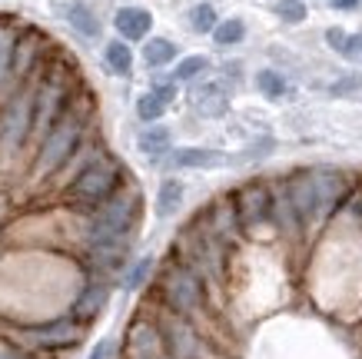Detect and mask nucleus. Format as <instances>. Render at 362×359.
Wrapping results in <instances>:
<instances>
[{
	"label": "nucleus",
	"instance_id": "11",
	"mask_svg": "<svg viewBox=\"0 0 362 359\" xmlns=\"http://www.w3.org/2000/svg\"><path fill=\"white\" fill-rule=\"evenodd\" d=\"M286 200H289V207H293V213H296V220L303 223V227H309V223H316L319 213H316V190H313V176H309V170H296V173L286 176Z\"/></svg>",
	"mask_w": 362,
	"mask_h": 359
},
{
	"label": "nucleus",
	"instance_id": "15",
	"mask_svg": "<svg viewBox=\"0 0 362 359\" xmlns=\"http://www.w3.org/2000/svg\"><path fill=\"white\" fill-rule=\"evenodd\" d=\"M27 333H30V339L37 346H44V349H64V346H74L80 339V326L74 319H57V323L27 329Z\"/></svg>",
	"mask_w": 362,
	"mask_h": 359
},
{
	"label": "nucleus",
	"instance_id": "26",
	"mask_svg": "<svg viewBox=\"0 0 362 359\" xmlns=\"http://www.w3.org/2000/svg\"><path fill=\"white\" fill-rule=\"evenodd\" d=\"M209 33H213V40H216L220 47H233L246 37V23L236 21V17H230V21H216V27H213Z\"/></svg>",
	"mask_w": 362,
	"mask_h": 359
},
{
	"label": "nucleus",
	"instance_id": "23",
	"mask_svg": "<svg viewBox=\"0 0 362 359\" xmlns=\"http://www.w3.org/2000/svg\"><path fill=\"white\" fill-rule=\"evenodd\" d=\"M103 60H107V70H110V74H120V76H127L133 67V54L123 40H110L107 50H103Z\"/></svg>",
	"mask_w": 362,
	"mask_h": 359
},
{
	"label": "nucleus",
	"instance_id": "19",
	"mask_svg": "<svg viewBox=\"0 0 362 359\" xmlns=\"http://www.w3.org/2000/svg\"><path fill=\"white\" fill-rule=\"evenodd\" d=\"M170 164L173 166H220L223 153L206 150V147H183V150H173Z\"/></svg>",
	"mask_w": 362,
	"mask_h": 359
},
{
	"label": "nucleus",
	"instance_id": "32",
	"mask_svg": "<svg viewBox=\"0 0 362 359\" xmlns=\"http://www.w3.org/2000/svg\"><path fill=\"white\" fill-rule=\"evenodd\" d=\"M209 67L206 57H187V60H180V67H176V80H193V76H199L203 70Z\"/></svg>",
	"mask_w": 362,
	"mask_h": 359
},
{
	"label": "nucleus",
	"instance_id": "37",
	"mask_svg": "<svg viewBox=\"0 0 362 359\" xmlns=\"http://www.w3.org/2000/svg\"><path fill=\"white\" fill-rule=\"evenodd\" d=\"M113 353V343L110 339H100L97 346H93V353H90V359H107Z\"/></svg>",
	"mask_w": 362,
	"mask_h": 359
},
{
	"label": "nucleus",
	"instance_id": "34",
	"mask_svg": "<svg viewBox=\"0 0 362 359\" xmlns=\"http://www.w3.org/2000/svg\"><path fill=\"white\" fill-rule=\"evenodd\" d=\"M342 57H349V60H359L362 64V33L346 37V44H342Z\"/></svg>",
	"mask_w": 362,
	"mask_h": 359
},
{
	"label": "nucleus",
	"instance_id": "25",
	"mask_svg": "<svg viewBox=\"0 0 362 359\" xmlns=\"http://www.w3.org/2000/svg\"><path fill=\"white\" fill-rule=\"evenodd\" d=\"M273 217H276V223L289 233V237H296L299 227H303V223L296 220V213H293V207H289V200H286V190L273 193Z\"/></svg>",
	"mask_w": 362,
	"mask_h": 359
},
{
	"label": "nucleus",
	"instance_id": "40",
	"mask_svg": "<svg viewBox=\"0 0 362 359\" xmlns=\"http://www.w3.org/2000/svg\"><path fill=\"white\" fill-rule=\"evenodd\" d=\"M0 359H17V356H11V353H0Z\"/></svg>",
	"mask_w": 362,
	"mask_h": 359
},
{
	"label": "nucleus",
	"instance_id": "3",
	"mask_svg": "<svg viewBox=\"0 0 362 359\" xmlns=\"http://www.w3.org/2000/svg\"><path fill=\"white\" fill-rule=\"evenodd\" d=\"M173 253H176V260H183L189 270H197L199 276H209V280H220L223 276L226 243H223L220 237H213L203 220H193V223L176 237Z\"/></svg>",
	"mask_w": 362,
	"mask_h": 359
},
{
	"label": "nucleus",
	"instance_id": "4",
	"mask_svg": "<svg viewBox=\"0 0 362 359\" xmlns=\"http://www.w3.org/2000/svg\"><path fill=\"white\" fill-rule=\"evenodd\" d=\"M120 183H123V166L113 156L100 153L97 160H90L80 173H74V180L66 186V200L74 207H97L110 193H117Z\"/></svg>",
	"mask_w": 362,
	"mask_h": 359
},
{
	"label": "nucleus",
	"instance_id": "36",
	"mask_svg": "<svg viewBox=\"0 0 362 359\" xmlns=\"http://www.w3.org/2000/svg\"><path fill=\"white\" fill-rule=\"evenodd\" d=\"M153 93L163 100L166 107H170V103H173V97H176V87H173V84H160V87H153Z\"/></svg>",
	"mask_w": 362,
	"mask_h": 359
},
{
	"label": "nucleus",
	"instance_id": "2",
	"mask_svg": "<svg viewBox=\"0 0 362 359\" xmlns=\"http://www.w3.org/2000/svg\"><path fill=\"white\" fill-rule=\"evenodd\" d=\"M140 217V193L136 190H117L103 203L93 207L87 227L90 246H103V243H127L133 223Z\"/></svg>",
	"mask_w": 362,
	"mask_h": 359
},
{
	"label": "nucleus",
	"instance_id": "28",
	"mask_svg": "<svg viewBox=\"0 0 362 359\" xmlns=\"http://www.w3.org/2000/svg\"><path fill=\"white\" fill-rule=\"evenodd\" d=\"M166 113V103L160 97H156L153 90L150 93H143L140 100H136V117L146 120V123H153V120H160Z\"/></svg>",
	"mask_w": 362,
	"mask_h": 359
},
{
	"label": "nucleus",
	"instance_id": "16",
	"mask_svg": "<svg viewBox=\"0 0 362 359\" xmlns=\"http://www.w3.org/2000/svg\"><path fill=\"white\" fill-rule=\"evenodd\" d=\"M113 27L120 30L123 40H146V33L153 27V17L143 7H120L113 17Z\"/></svg>",
	"mask_w": 362,
	"mask_h": 359
},
{
	"label": "nucleus",
	"instance_id": "38",
	"mask_svg": "<svg viewBox=\"0 0 362 359\" xmlns=\"http://www.w3.org/2000/svg\"><path fill=\"white\" fill-rule=\"evenodd\" d=\"M326 40H329V47H336L342 54V44H346V33L339 30V27H332V30H326Z\"/></svg>",
	"mask_w": 362,
	"mask_h": 359
},
{
	"label": "nucleus",
	"instance_id": "12",
	"mask_svg": "<svg viewBox=\"0 0 362 359\" xmlns=\"http://www.w3.org/2000/svg\"><path fill=\"white\" fill-rule=\"evenodd\" d=\"M309 176H313V190H316V213L319 217H332L346 200V193H349L346 176L339 170H309Z\"/></svg>",
	"mask_w": 362,
	"mask_h": 359
},
{
	"label": "nucleus",
	"instance_id": "1",
	"mask_svg": "<svg viewBox=\"0 0 362 359\" xmlns=\"http://www.w3.org/2000/svg\"><path fill=\"white\" fill-rule=\"evenodd\" d=\"M87 117H90V110L70 100V107L64 110V117L40 137V150H37V160H33V173L50 176V173H57V170H64V164L74 156V150L83 143Z\"/></svg>",
	"mask_w": 362,
	"mask_h": 359
},
{
	"label": "nucleus",
	"instance_id": "29",
	"mask_svg": "<svg viewBox=\"0 0 362 359\" xmlns=\"http://www.w3.org/2000/svg\"><path fill=\"white\" fill-rule=\"evenodd\" d=\"M256 84H259V93L269 100H279L286 93V80L276 74V70H259V74H256Z\"/></svg>",
	"mask_w": 362,
	"mask_h": 359
},
{
	"label": "nucleus",
	"instance_id": "13",
	"mask_svg": "<svg viewBox=\"0 0 362 359\" xmlns=\"http://www.w3.org/2000/svg\"><path fill=\"white\" fill-rule=\"evenodd\" d=\"M163 353L166 349L160 339V329L146 319H133L127 329V343H123V359H153Z\"/></svg>",
	"mask_w": 362,
	"mask_h": 359
},
{
	"label": "nucleus",
	"instance_id": "18",
	"mask_svg": "<svg viewBox=\"0 0 362 359\" xmlns=\"http://www.w3.org/2000/svg\"><path fill=\"white\" fill-rule=\"evenodd\" d=\"M193 103H197L199 113H206V117H220L223 110L230 107V93H226L220 84H206L203 90L193 93Z\"/></svg>",
	"mask_w": 362,
	"mask_h": 359
},
{
	"label": "nucleus",
	"instance_id": "41",
	"mask_svg": "<svg viewBox=\"0 0 362 359\" xmlns=\"http://www.w3.org/2000/svg\"><path fill=\"white\" fill-rule=\"evenodd\" d=\"M153 359H170V356H166V353H163V356H153Z\"/></svg>",
	"mask_w": 362,
	"mask_h": 359
},
{
	"label": "nucleus",
	"instance_id": "30",
	"mask_svg": "<svg viewBox=\"0 0 362 359\" xmlns=\"http://www.w3.org/2000/svg\"><path fill=\"white\" fill-rule=\"evenodd\" d=\"M189 27L199 33H209L216 27V11H213V4H197L193 11H189Z\"/></svg>",
	"mask_w": 362,
	"mask_h": 359
},
{
	"label": "nucleus",
	"instance_id": "9",
	"mask_svg": "<svg viewBox=\"0 0 362 359\" xmlns=\"http://www.w3.org/2000/svg\"><path fill=\"white\" fill-rule=\"evenodd\" d=\"M160 339H163V349L170 359H199L203 349H199V336L193 333L187 316L166 309L163 319H160Z\"/></svg>",
	"mask_w": 362,
	"mask_h": 359
},
{
	"label": "nucleus",
	"instance_id": "20",
	"mask_svg": "<svg viewBox=\"0 0 362 359\" xmlns=\"http://www.w3.org/2000/svg\"><path fill=\"white\" fill-rule=\"evenodd\" d=\"M17 23L11 17H0V84L11 80V57H13V44H17Z\"/></svg>",
	"mask_w": 362,
	"mask_h": 359
},
{
	"label": "nucleus",
	"instance_id": "22",
	"mask_svg": "<svg viewBox=\"0 0 362 359\" xmlns=\"http://www.w3.org/2000/svg\"><path fill=\"white\" fill-rule=\"evenodd\" d=\"M173 57H176L173 40L153 37V40H146V44H143V60H146V67H166V64H173Z\"/></svg>",
	"mask_w": 362,
	"mask_h": 359
},
{
	"label": "nucleus",
	"instance_id": "14",
	"mask_svg": "<svg viewBox=\"0 0 362 359\" xmlns=\"http://www.w3.org/2000/svg\"><path fill=\"white\" fill-rule=\"evenodd\" d=\"M203 223L209 227V233L213 237H220L223 243H233V239L240 237V220H236V207H233V196H223V200H216L213 207L203 213Z\"/></svg>",
	"mask_w": 362,
	"mask_h": 359
},
{
	"label": "nucleus",
	"instance_id": "24",
	"mask_svg": "<svg viewBox=\"0 0 362 359\" xmlns=\"http://www.w3.org/2000/svg\"><path fill=\"white\" fill-rule=\"evenodd\" d=\"M183 203V183L180 180H163L160 186V196H156V213L160 217H173Z\"/></svg>",
	"mask_w": 362,
	"mask_h": 359
},
{
	"label": "nucleus",
	"instance_id": "5",
	"mask_svg": "<svg viewBox=\"0 0 362 359\" xmlns=\"http://www.w3.org/2000/svg\"><path fill=\"white\" fill-rule=\"evenodd\" d=\"M70 80H66V67H47L40 80L33 84V123L30 137H44L57 120L64 117V110L70 107Z\"/></svg>",
	"mask_w": 362,
	"mask_h": 359
},
{
	"label": "nucleus",
	"instance_id": "31",
	"mask_svg": "<svg viewBox=\"0 0 362 359\" xmlns=\"http://www.w3.org/2000/svg\"><path fill=\"white\" fill-rule=\"evenodd\" d=\"M276 13H279V21H286V23H303L306 21V4H303V0H279V4H276Z\"/></svg>",
	"mask_w": 362,
	"mask_h": 359
},
{
	"label": "nucleus",
	"instance_id": "35",
	"mask_svg": "<svg viewBox=\"0 0 362 359\" xmlns=\"http://www.w3.org/2000/svg\"><path fill=\"white\" fill-rule=\"evenodd\" d=\"M359 87H362V76H346L339 84H332V93L342 97V93H352V90H359Z\"/></svg>",
	"mask_w": 362,
	"mask_h": 359
},
{
	"label": "nucleus",
	"instance_id": "17",
	"mask_svg": "<svg viewBox=\"0 0 362 359\" xmlns=\"http://www.w3.org/2000/svg\"><path fill=\"white\" fill-rule=\"evenodd\" d=\"M107 300H110V286L107 283H90L83 293L77 296V306H74V313H77V319H93V316L107 306Z\"/></svg>",
	"mask_w": 362,
	"mask_h": 359
},
{
	"label": "nucleus",
	"instance_id": "10",
	"mask_svg": "<svg viewBox=\"0 0 362 359\" xmlns=\"http://www.w3.org/2000/svg\"><path fill=\"white\" fill-rule=\"evenodd\" d=\"M44 47H47V37L37 30V27H27V30L17 33V44H13V57H11V80L13 84H21V80L37 74Z\"/></svg>",
	"mask_w": 362,
	"mask_h": 359
},
{
	"label": "nucleus",
	"instance_id": "27",
	"mask_svg": "<svg viewBox=\"0 0 362 359\" xmlns=\"http://www.w3.org/2000/svg\"><path fill=\"white\" fill-rule=\"evenodd\" d=\"M140 150L150 153V156H156V153H166V150H170V130H163V127L146 130L140 137Z\"/></svg>",
	"mask_w": 362,
	"mask_h": 359
},
{
	"label": "nucleus",
	"instance_id": "6",
	"mask_svg": "<svg viewBox=\"0 0 362 359\" xmlns=\"http://www.w3.org/2000/svg\"><path fill=\"white\" fill-rule=\"evenodd\" d=\"M160 296H163L166 309H173L180 316H193L203 309L206 303V293H203V276L197 270H189L183 260H170L163 263V270H160Z\"/></svg>",
	"mask_w": 362,
	"mask_h": 359
},
{
	"label": "nucleus",
	"instance_id": "21",
	"mask_svg": "<svg viewBox=\"0 0 362 359\" xmlns=\"http://www.w3.org/2000/svg\"><path fill=\"white\" fill-rule=\"evenodd\" d=\"M66 21H70V27L77 33H83V37H100V21L93 17V11H90L87 4H74L70 11H66Z\"/></svg>",
	"mask_w": 362,
	"mask_h": 359
},
{
	"label": "nucleus",
	"instance_id": "39",
	"mask_svg": "<svg viewBox=\"0 0 362 359\" xmlns=\"http://www.w3.org/2000/svg\"><path fill=\"white\" fill-rule=\"evenodd\" d=\"M332 7H336V11H356V7H359L362 0H329Z\"/></svg>",
	"mask_w": 362,
	"mask_h": 359
},
{
	"label": "nucleus",
	"instance_id": "7",
	"mask_svg": "<svg viewBox=\"0 0 362 359\" xmlns=\"http://www.w3.org/2000/svg\"><path fill=\"white\" fill-rule=\"evenodd\" d=\"M33 84L37 80H21L13 84V93L7 103L0 107V150L17 153L23 143L30 140V123H33Z\"/></svg>",
	"mask_w": 362,
	"mask_h": 359
},
{
	"label": "nucleus",
	"instance_id": "33",
	"mask_svg": "<svg viewBox=\"0 0 362 359\" xmlns=\"http://www.w3.org/2000/svg\"><path fill=\"white\" fill-rule=\"evenodd\" d=\"M150 270H153V260H150V256H143V260L136 263L130 273H127V290H140V286L146 283Z\"/></svg>",
	"mask_w": 362,
	"mask_h": 359
},
{
	"label": "nucleus",
	"instance_id": "8",
	"mask_svg": "<svg viewBox=\"0 0 362 359\" xmlns=\"http://www.w3.org/2000/svg\"><path fill=\"white\" fill-rule=\"evenodd\" d=\"M233 207H236V220H240V229H256L269 223L273 217V190L263 183V180H252V183L240 186L233 193Z\"/></svg>",
	"mask_w": 362,
	"mask_h": 359
}]
</instances>
